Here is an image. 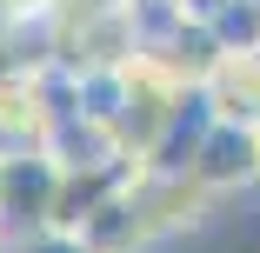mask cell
I'll return each mask as SVG.
<instances>
[{
    "label": "cell",
    "instance_id": "obj_3",
    "mask_svg": "<svg viewBox=\"0 0 260 253\" xmlns=\"http://www.w3.org/2000/svg\"><path fill=\"white\" fill-rule=\"evenodd\" d=\"M7 253H100L87 233H74V227H40V233H20Z\"/></svg>",
    "mask_w": 260,
    "mask_h": 253
},
{
    "label": "cell",
    "instance_id": "obj_4",
    "mask_svg": "<svg viewBox=\"0 0 260 253\" xmlns=\"http://www.w3.org/2000/svg\"><path fill=\"white\" fill-rule=\"evenodd\" d=\"M0 233H7V227H0ZM0 253H7V240H0Z\"/></svg>",
    "mask_w": 260,
    "mask_h": 253
},
{
    "label": "cell",
    "instance_id": "obj_2",
    "mask_svg": "<svg viewBox=\"0 0 260 253\" xmlns=\"http://www.w3.org/2000/svg\"><path fill=\"white\" fill-rule=\"evenodd\" d=\"M247 180H260V127L220 120L214 133H207V147H200V160H193L187 187L220 193V187H247Z\"/></svg>",
    "mask_w": 260,
    "mask_h": 253
},
{
    "label": "cell",
    "instance_id": "obj_1",
    "mask_svg": "<svg viewBox=\"0 0 260 253\" xmlns=\"http://www.w3.org/2000/svg\"><path fill=\"white\" fill-rule=\"evenodd\" d=\"M60 193H67V167L47 154V147H40V154H7V180H0V227H14V233L54 227Z\"/></svg>",
    "mask_w": 260,
    "mask_h": 253
}]
</instances>
